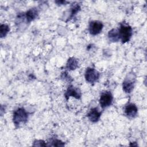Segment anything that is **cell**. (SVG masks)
<instances>
[{"label": "cell", "instance_id": "obj_1", "mask_svg": "<svg viewBox=\"0 0 147 147\" xmlns=\"http://www.w3.org/2000/svg\"><path fill=\"white\" fill-rule=\"evenodd\" d=\"M28 113L23 107H19L16 109L13 115V122L16 126H19L22 123H25L28 119Z\"/></svg>", "mask_w": 147, "mask_h": 147}, {"label": "cell", "instance_id": "obj_2", "mask_svg": "<svg viewBox=\"0 0 147 147\" xmlns=\"http://www.w3.org/2000/svg\"><path fill=\"white\" fill-rule=\"evenodd\" d=\"M118 30L119 40L122 43L124 44L129 41L133 34V29L129 25L121 24Z\"/></svg>", "mask_w": 147, "mask_h": 147}, {"label": "cell", "instance_id": "obj_3", "mask_svg": "<svg viewBox=\"0 0 147 147\" xmlns=\"http://www.w3.org/2000/svg\"><path fill=\"white\" fill-rule=\"evenodd\" d=\"M136 82V76L134 74H129L122 83V88L125 92L130 93L134 87Z\"/></svg>", "mask_w": 147, "mask_h": 147}, {"label": "cell", "instance_id": "obj_4", "mask_svg": "<svg viewBox=\"0 0 147 147\" xmlns=\"http://www.w3.org/2000/svg\"><path fill=\"white\" fill-rule=\"evenodd\" d=\"M100 74L95 68L88 67L85 71L84 77L86 80L89 83H94L99 78Z\"/></svg>", "mask_w": 147, "mask_h": 147}, {"label": "cell", "instance_id": "obj_5", "mask_svg": "<svg viewBox=\"0 0 147 147\" xmlns=\"http://www.w3.org/2000/svg\"><path fill=\"white\" fill-rule=\"evenodd\" d=\"M113 96L110 91L103 92L99 98V104L102 108L104 109L110 106L113 102Z\"/></svg>", "mask_w": 147, "mask_h": 147}, {"label": "cell", "instance_id": "obj_6", "mask_svg": "<svg viewBox=\"0 0 147 147\" xmlns=\"http://www.w3.org/2000/svg\"><path fill=\"white\" fill-rule=\"evenodd\" d=\"M103 28V24L99 21H92L88 26V31L91 35L95 36L99 34Z\"/></svg>", "mask_w": 147, "mask_h": 147}, {"label": "cell", "instance_id": "obj_7", "mask_svg": "<svg viewBox=\"0 0 147 147\" xmlns=\"http://www.w3.org/2000/svg\"><path fill=\"white\" fill-rule=\"evenodd\" d=\"M81 95L82 94L80 90L72 85L68 86L66 92L64 94V96L67 100H68L71 96L74 97L75 98L78 99L81 98Z\"/></svg>", "mask_w": 147, "mask_h": 147}, {"label": "cell", "instance_id": "obj_8", "mask_svg": "<svg viewBox=\"0 0 147 147\" xmlns=\"http://www.w3.org/2000/svg\"><path fill=\"white\" fill-rule=\"evenodd\" d=\"M124 113L127 117L134 118L137 115L138 108L135 104L133 103H129L125 106Z\"/></svg>", "mask_w": 147, "mask_h": 147}, {"label": "cell", "instance_id": "obj_9", "mask_svg": "<svg viewBox=\"0 0 147 147\" xmlns=\"http://www.w3.org/2000/svg\"><path fill=\"white\" fill-rule=\"evenodd\" d=\"M101 114L102 112L100 111L98 108L94 107L92 108L89 111V112L87 114V117L91 122L95 123L99 120L101 117Z\"/></svg>", "mask_w": 147, "mask_h": 147}, {"label": "cell", "instance_id": "obj_10", "mask_svg": "<svg viewBox=\"0 0 147 147\" xmlns=\"http://www.w3.org/2000/svg\"><path fill=\"white\" fill-rule=\"evenodd\" d=\"M38 16V11L37 8L33 7L28 10L25 14V18L27 22H30L34 20Z\"/></svg>", "mask_w": 147, "mask_h": 147}, {"label": "cell", "instance_id": "obj_11", "mask_svg": "<svg viewBox=\"0 0 147 147\" xmlns=\"http://www.w3.org/2000/svg\"><path fill=\"white\" fill-rule=\"evenodd\" d=\"M79 62L75 57H70L68 59L66 64V68L69 71H73L78 67Z\"/></svg>", "mask_w": 147, "mask_h": 147}, {"label": "cell", "instance_id": "obj_12", "mask_svg": "<svg viewBox=\"0 0 147 147\" xmlns=\"http://www.w3.org/2000/svg\"><path fill=\"white\" fill-rule=\"evenodd\" d=\"M108 37L110 41L112 42H117L119 40L118 30L116 29H112L108 33Z\"/></svg>", "mask_w": 147, "mask_h": 147}, {"label": "cell", "instance_id": "obj_13", "mask_svg": "<svg viewBox=\"0 0 147 147\" xmlns=\"http://www.w3.org/2000/svg\"><path fill=\"white\" fill-rule=\"evenodd\" d=\"M10 31L9 26L6 24H1L0 26V36L1 38L5 37Z\"/></svg>", "mask_w": 147, "mask_h": 147}, {"label": "cell", "instance_id": "obj_14", "mask_svg": "<svg viewBox=\"0 0 147 147\" xmlns=\"http://www.w3.org/2000/svg\"><path fill=\"white\" fill-rule=\"evenodd\" d=\"M80 6L79 4L76 3V4L73 5L71 8V14L68 20H69L72 17H74L76 14V13L80 11Z\"/></svg>", "mask_w": 147, "mask_h": 147}, {"label": "cell", "instance_id": "obj_15", "mask_svg": "<svg viewBox=\"0 0 147 147\" xmlns=\"http://www.w3.org/2000/svg\"><path fill=\"white\" fill-rule=\"evenodd\" d=\"M64 143L61 140H59L58 139H53L51 141V144H50L49 145L53 146H64Z\"/></svg>", "mask_w": 147, "mask_h": 147}, {"label": "cell", "instance_id": "obj_16", "mask_svg": "<svg viewBox=\"0 0 147 147\" xmlns=\"http://www.w3.org/2000/svg\"><path fill=\"white\" fill-rule=\"evenodd\" d=\"M33 146H48V144H47L45 141H44L43 140H35L33 142Z\"/></svg>", "mask_w": 147, "mask_h": 147}, {"label": "cell", "instance_id": "obj_17", "mask_svg": "<svg viewBox=\"0 0 147 147\" xmlns=\"http://www.w3.org/2000/svg\"><path fill=\"white\" fill-rule=\"evenodd\" d=\"M61 78L62 79H64V80H67V81H69V82L72 80V78L68 75V72H65V71L61 73Z\"/></svg>", "mask_w": 147, "mask_h": 147}, {"label": "cell", "instance_id": "obj_18", "mask_svg": "<svg viewBox=\"0 0 147 147\" xmlns=\"http://www.w3.org/2000/svg\"><path fill=\"white\" fill-rule=\"evenodd\" d=\"M57 5H63V4H65V3H67L66 1H56L55 2Z\"/></svg>", "mask_w": 147, "mask_h": 147}]
</instances>
